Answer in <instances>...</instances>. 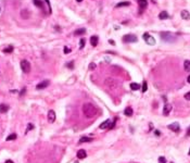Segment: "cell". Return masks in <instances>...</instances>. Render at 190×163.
Returning a JSON list of instances; mask_svg holds the SVG:
<instances>
[{"mask_svg":"<svg viewBox=\"0 0 190 163\" xmlns=\"http://www.w3.org/2000/svg\"><path fill=\"white\" fill-rule=\"evenodd\" d=\"M83 113L86 118L91 119L97 114V107L91 102H86L83 106Z\"/></svg>","mask_w":190,"mask_h":163,"instance_id":"1","label":"cell"},{"mask_svg":"<svg viewBox=\"0 0 190 163\" xmlns=\"http://www.w3.org/2000/svg\"><path fill=\"white\" fill-rule=\"evenodd\" d=\"M161 38L166 42H176V36L173 35L169 32H162L161 33Z\"/></svg>","mask_w":190,"mask_h":163,"instance_id":"2","label":"cell"},{"mask_svg":"<svg viewBox=\"0 0 190 163\" xmlns=\"http://www.w3.org/2000/svg\"><path fill=\"white\" fill-rule=\"evenodd\" d=\"M122 40L124 42H126V44H129V42H137L138 38L135 35H133V34H127V35L123 36Z\"/></svg>","mask_w":190,"mask_h":163,"instance_id":"3","label":"cell"},{"mask_svg":"<svg viewBox=\"0 0 190 163\" xmlns=\"http://www.w3.org/2000/svg\"><path fill=\"white\" fill-rule=\"evenodd\" d=\"M21 68L24 73H30V63L27 60H22L21 61Z\"/></svg>","mask_w":190,"mask_h":163,"instance_id":"4","label":"cell"},{"mask_svg":"<svg viewBox=\"0 0 190 163\" xmlns=\"http://www.w3.org/2000/svg\"><path fill=\"white\" fill-rule=\"evenodd\" d=\"M143 39H145V42L148 45H150V46H154L155 45V39L153 38L151 35H149L148 33H145V34H143Z\"/></svg>","mask_w":190,"mask_h":163,"instance_id":"5","label":"cell"},{"mask_svg":"<svg viewBox=\"0 0 190 163\" xmlns=\"http://www.w3.org/2000/svg\"><path fill=\"white\" fill-rule=\"evenodd\" d=\"M49 84H50V82L48 80H44V82H41V83H39L37 86H36V89L37 90H41V89H45V88H47L48 86H49Z\"/></svg>","mask_w":190,"mask_h":163,"instance_id":"6","label":"cell"},{"mask_svg":"<svg viewBox=\"0 0 190 163\" xmlns=\"http://www.w3.org/2000/svg\"><path fill=\"white\" fill-rule=\"evenodd\" d=\"M137 1L139 3V11L141 13V11H143L147 8V6H148V1L147 0H137Z\"/></svg>","mask_w":190,"mask_h":163,"instance_id":"7","label":"cell"},{"mask_svg":"<svg viewBox=\"0 0 190 163\" xmlns=\"http://www.w3.org/2000/svg\"><path fill=\"white\" fill-rule=\"evenodd\" d=\"M172 104H169V103H166L165 106H164L163 108V115H168L169 113H171V111H172Z\"/></svg>","mask_w":190,"mask_h":163,"instance_id":"8","label":"cell"},{"mask_svg":"<svg viewBox=\"0 0 190 163\" xmlns=\"http://www.w3.org/2000/svg\"><path fill=\"white\" fill-rule=\"evenodd\" d=\"M48 121L50 122V123H53L56 121V112H54L53 110H50L48 112Z\"/></svg>","mask_w":190,"mask_h":163,"instance_id":"9","label":"cell"},{"mask_svg":"<svg viewBox=\"0 0 190 163\" xmlns=\"http://www.w3.org/2000/svg\"><path fill=\"white\" fill-rule=\"evenodd\" d=\"M168 128L171 130H173V132H175V133H178L179 130H180V127H179L178 123H173V124H169L168 125Z\"/></svg>","mask_w":190,"mask_h":163,"instance_id":"10","label":"cell"},{"mask_svg":"<svg viewBox=\"0 0 190 163\" xmlns=\"http://www.w3.org/2000/svg\"><path fill=\"white\" fill-rule=\"evenodd\" d=\"M180 16L181 19H184V20H190V13L187 11V10H183V11L180 12Z\"/></svg>","mask_w":190,"mask_h":163,"instance_id":"11","label":"cell"},{"mask_svg":"<svg viewBox=\"0 0 190 163\" xmlns=\"http://www.w3.org/2000/svg\"><path fill=\"white\" fill-rule=\"evenodd\" d=\"M110 126H111V121H110V120H107V121H104L103 123H101V124H100V128H101V129L110 128Z\"/></svg>","mask_w":190,"mask_h":163,"instance_id":"12","label":"cell"},{"mask_svg":"<svg viewBox=\"0 0 190 163\" xmlns=\"http://www.w3.org/2000/svg\"><path fill=\"white\" fill-rule=\"evenodd\" d=\"M98 42H99L98 36H91V38H90V45H91L92 47H96L98 45Z\"/></svg>","mask_w":190,"mask_h":163,"instance_id":"13","label":"cell"},{"mask_svg":"<svg viewBox=\"0 0 190 163\" xmlns=\"http://www.w3.org/2000/svg\"><path fill=\"white\" fill-rule=\"evenodd\" d=\"M86 157H87V152L85 151L84 149H80L79 151L77 152V158L79 159V160H80V159H85Z\"/></svg>","mask_w":190,"mask_h":163,"instance_id":"14","label":"cell"},{"mask_svg":"<svg viewBox=\"0 0 190 163\" xmlns=\"http://www.w3.org/2000/svg\"><path fill=\"white\" fill-rule=\"evenodd\" d=\"M92 140H93V138H91V137H82L78 140V142L79 144H85V142H91Z\"/></svg>","mask_w":190,"mask_h":163,"instance_id":"15","label":"cell"},{"mask_svg":"<svg viewBox=\"0 0 190 163\" xmlns=\"http://www.w3.org/2000/svg\"><path fill=\"white\" fill-rule=\"evenodd\" d=\"M168 18H169V15L166 11H162L160 14H159V19H160V20H166V19H168Z\"/></svg>","mask_w":190,"mask_h":163,"instance_id":"16","label":"cell"},{"mask_svg":"<svg viewBox=\"0 0 190 163\" xmlns=\"http://www.w3.org/2000/svg\"><path fill=\"white\" fill-rule=\"evenodd\" d=\"M8 110H9V106H7V104H4V103L0 104V112H1V113L8 112Z\"/></svg>","mask_w":190,"mask_h":163,"instance_id":"17","label":"cell"},{"mask_svg":"<svg viewBox=\"0 0 190 163\" xmlns=\"http://www.w3.org/2000/svg\"><path fill=\"white\" fill-rule=\"evenodd\" d=\"M30 13L28 10H22L21 11V16L23 19H28L30 18Z\"/></svg>","mask_w":190,"mask_h":163,"instance_id":"18","label":"cell"},{"mask_svg":"<svg viewBox=\"0 0 190 163\" xmlns=\"http://www.w3.org/2000/svg\"><path fill=\"white\" fill-rule=\"evenodd\" d=\"M33 2L36 7H38L39 9H44V3H42V1H40V0H33Z\"/></svg>","mask_w":190,"mask_h":163,"instance_id":"19","label":"cell"},{"mask_svg":"<svg viewBox=\"0 0 190 163\" xmlns=\"http://www.w3.org/2000/svg\"><path fill=\"white\" fill-rule=\"evenodd\" d=\"M124 114L126 116H131V115H133V109H131V108H129V107H127L126 109L124 110Z\"/></svg>","mask_w":190,"mask_h":163,"instance_id":"20","label":"cell"},{"mask_svg":"<svg viewBox=\"0 0 190 163\" xmlns=\"http://www.w3.org/2000/svg\"><path fill=\"white\" fill-rule=\"evenodd\" d=\"M86 33V30L85 28H79V30H76L74 33V35L75 36H80V35H84Z\"/></svg>","mask_w":190,"mask_h":163,"instance_id":"21","label":"cell"},{"mask_svg":"<svg viewBox=\"0 0 190 163\" xmlns=\"http://www.w3.org/2000/svg\"><path fill=\"white\" fill-rule=\"evenodd\" d=\"M130 89L131 90H139L140 89V85L137 83H131L130 84Z\"/></svg>","mask_w":190,"mask_h":163,"instance_id":"22","label":"cell"},{"mask_svg":"<svg viewBox=\"0 0 190 163\" xmlns=\"http://www.w3.org/2000/svg\"><path fill=\"white\" fill-rule=\"evenodd\" d=\"M184 68L187 72H190V61L189 60H186L184 62Z\"/></svg>","mask_w":190,"mask_h":163,"instance_id":"23","label":"cell"},{"mask_svg":"<svg viewBox=\"0 0 190 163\" xmlns=\"http://www.w3.org/2000/svg\"><path fill=\"white\" fill-rule=\"evenodd\" d=\"M130 4V2H128V1H124V2H119L116 4V8H121V7H128Z\"/></svg>","mask_w":190,"mask_h":163,"instance_id":"24","label":"cell"},{"mask_svg":"<svg viewBox=\"0 0 190 163\" xmlns=\"http://www.w3.org/2000/svg\"><path fill=\"white\" fill-rule=\"evenodd\" d=\"M12 51H13V47H12V46H9L8 48H4V49H3V52H4V53H11Z\"/></svg>","mask_w":190,"mask_h":163,"instance_id":"25","label":"cell"},{"mask_svg":"<svg viewBox=\"0 0 190 163\" xmlns=\"http://www.w3.org/2000/svg\"><path fill=\"white\" fill-rule=\"evenodd\" d=\"M16 139V134H11L7 137V141H10V140H14Z\"/></svg>","mask_w":190,"mask_h":163,"instance_id":"26","label":"cell"},{"mask_svg":"<svg viewBox=\"0 0 190 163\" xmlns=\"http://www.w3.org/2000/svg\"><path fill=\"white\" fill-rule=\"evenodd\" d=\"M147 90H148V84H147V82H143V84H142V90H141V91L145 92Z\"/></svg>","mask_w":190,"mask_h":163,"instance_id":"27","label":"cell"},{"mask_svg":"<svg viewBox=\"0 0 190 163\" xmlns=\"http://www.w3.org/2000/svg\"><path fill=\"white\" fill-rule=\"evenodd\" d=\"M159 163H166V159L164 157H160L159 158Z\"/></svg>","mask_w":190,"mask_h":163,"instance_id":"28","label":"cell"},{"mask_svg":"<svg viewBox=\"0 0 190 163\" xmlns=\"http://www.w3.org/2000/svg\"><path fill=\"white\" fill-rule=\"evenodd\" d=\"M84 47H85V39L82 38V39H80V46H79V48H80V49H83Z\"/></svg>","mask_w":190,"mask_h":163,"instance_id":"29","label":"cell"},{"mask_svg":"<svg viewBox=\"0 0 190 163\" xmlns=\"http://www.w3.org/2000/svg\"><path fill=\"white\" fill-rule=\"evenodd\" d=\"M33 128H34V125H33V124H30H30H28V127H27V129H26V133L28 132V130L33 129Z\"/></svg>","mask_w":190,"mask_h":163,"instance_id":"30","label":"cell"},{"mask_svg":"<svg viewBox=\"0 0 190 163\" xmlns=\"http://www.w3.org/2000/svg\"><path fill=\"white\" fill-rule=\"evenodd\" d=\"M185 99H186V100H188V101L190 100V91H189V92H187V94L185 95Z\"/></svg>","mask_w":190,"mask_h":163,"instance_id":"31","label":"cell"},{"mask_svg":"<svg viewBox=\"0 0 190 163\" xmlns=\"http://www.w3.org/2000/svg\"><path fill=\"white\" fill-rule=\"evenodd\" d=\"M71 52V49L68 47H64V53H70Z\"/></svg>","mask_w":190,"mask_h":163,"instance_id":"32","label":"cell"},{"mask_svg":"<svg viewBox=\"0 0 190 163\" xmlns=\"http://www.w3.org/2000/svg\"><path fill=\"white\" fill-rule=\"evenodd\" d=\"M95 68H96V64H95V63H90V65H89V70H93Z\"/></svg>","mask_w":190,"mask_h":163,"instance_id":"33","label":"cell"},{"mask_svg":"<svg viewBox=\"0 0 190 163\" xmlns=\"http://www.w3.org/2000/svg\"><path fill=\"white\" fill-rule=\"evenodd\" d=\"M67 68H73V62L67 63Z\"/></svg>","mask_w":190,"mask_h":163,"instance_id":"34","label":"cell"},{"mask_svg":"<svg viewBox=\"0 0 190 163\" xmlns=\"http://www.w3.org/2000/svg\"><path fill=\"white\" fill-rule=\"evenodd\" d=\"M187 136H190V126H189V128L187 129Z\"/></svg>","mask_w":190,"mask_h":163,"instance_id":"35","label":"cell"},{"mask_svg":"<svg viewBox=\"0 0 190 163\" xmlns=\"http://www.w3.org/2000/svg\"><path fill=\"white\" fill-rule=\"evenodd\" d=\"M155 135H156V136H160V135H161V133H160V132H159V130H155Z\"/></svg>","mask_w":190,"mask_h":163,"instance_id":"36","label":"cell"},{"mask_svg":"<svg viewBox=\"0 0 190 163\" xmlns=\"http://www.w3.org/2000/svg\"><path fill=\"white\" fill-rule=\"evenodd\" d=\"M25 91H26V89H25V88H23V89H22V91H21V96L23 95V94H24V92H25Z\"/></svg>","mask_w":190,"mask_h":163,"instance_id":"37","label":"cell"},{"mask_svg":"<svg viewBox=\"0 0 190 163\" xmlns=\"http://www.w3.org/2000/svg\"><path fill=\"white\" fill-rule=\"evenodd\" d=\"M109 42H110V44H111V45H115V42H113V40H109Z\"/></svg>","mask_w":190,"mask_h":163,"instance_id":"38","label":"cell"},{"mask_svg":"<svg viewBox=\"0 0 190 163\" xmlns=\"http://www.w3.org/2000/svg\"><path fill=\"white\" fill-rule=\"evenodd\" d=\"M187 82H188V83H189V84H190V75H189V76H188V77H187Z\"/></svg>","mask_w":190,"mask_h":163,"instance_id":"39","label":"cell"},{"mask_svg":"<svg viewBox=\"0 0 190 163\" xmlns=\"http://www.w3.org/2000/svg\"><path fill=\"white\" fill-rule=\"evenodd\" d=\"M6 163H13V162H12L11 160H7V161H6Z\"/></svg>","mask_w":190,"mask_h":163,"instance_id":"40","label":"cell"},{"mask_svg":"<svg viewBox=\"0 0 190 163\" xmlns=\"http://www.w3.org/2000/svg\"><path fill=\"white\" fill-rule=\"evenodd\" d=\"M76 1H77V2H82V1H83V0H76Z\"/></svg>","mask_w":190,"mask_h":163,"instance_id":"41","label":"cell"},{"mask_svg":"<svg viewBox=\"0 0 190 163\" xmlns=\"http://www.w3.org/2000/svg\"><path fill=\"white\" fill-rule=\"evenodd\" d=\"M189 155H190V149H189Z\"/></svg>","mask_w":190,"mask_h":163,"instance_id":"42","label":"cell"},{"mask_svg":"<svg viewBox=\"0 0 190 163\" xmlns=\"http://www.w3.org/2000/svg\"><path fill=\"white\" fill-rule=\"evenodd\" d=\"M75 163H78V162H75Z\"/></svg>","mask_w":190,"mask_h":163,"instance_id":"43","label":"cell"}]
</instances>
